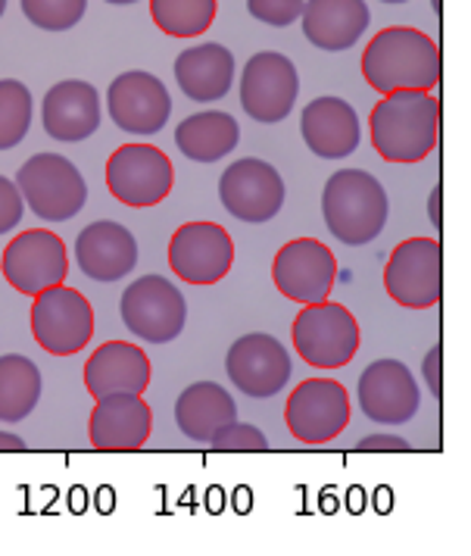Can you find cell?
<instances>
[{"label":"cell","instance_id":"cell-16","mask_svg":"<svg viewBox=\"0 0 471 556\" xmlns=\"http://www.w3.org/2000/svg\"><path fill=\"white\" fill-rule=\"evenodd\" d=\"M234 266V241L219 223H188L169 241V269L188 285H219Z\"/></svg>","mask_w":471,"mask_h":556},{"label":"cell","instance_id":"cell-6","mask_svg":"<svg viewBox=\"0 0 471 556\" xmlns=\"http://www.w3.org/2000/svg\"><path fill=\"white\" fill-rule=\"evenodd\" d=\"M31 338L50 356H75L94 338V309L91 301L63 285H53L31 298Z\"/></svg>","mask_w":471,"mask_h":556},{"label":"cell","instance_id":"cell-25","mask_svg":"<svg viewBox=\"0 0 471 556\" xmlns=\"http://www.w3.org/2000/svg\"><path fill=\"white\" fill-rule=\"evenodd\" d=\"M175 78H178V88L188 101H222L234 85V56L216 41L188 48L175 60Z\"/></svg>","mask_w":471,"mask_h":556},{"label":"cell","instance_id":"cell-5","mask_svg":"<svg viewBox=\"0 0 471 556\" xmlns=\"http://www.w3.org/2000/svg\"><path fill=\"white\" fill-rule=\"evenodd\" d=\"M359 323L344 304H306L294 319V351L313 369H344L359 354Z\"/></svg>","mask_w":471,"mask_h":556},{"label":"cell","instance_id":"cell-1","mask_svg":"<svg viewBox=\"0 0 471 556\" xmlns=\"http://www.w3.org/2000/svg\"><path fill=\"white\" fill-rule=\"evenodd\" d=\"M441 48L422 28H381L362 51V76L378 94L434 91L441 85Z\"/></svg>","mask_w":471,"mask_h":556},{"label":"cell","instance_id":"cell-14","mask_svg":"<svg viewBox=\"0 0 471 556\" xmlns=\"http://www.w3.org/2000/svg\"><path fill=\"white\" fill-rule=\"evenodd\" d=\"M272 281L278 294L294 304H322L338 281V260L322 241L294 238L275 253Z\"/></svg>","mask_w":471,"mask_h":556},{"label":"cell","instance_id":"cell-21","mask_svg":"<svg viewBox=\"0 0 471 556\" xmlns=\"http://www.w3.org/2000/svg\"><path fill=\"white\" fill-rule=\"evenodd\" d=\"M75 260L81 276L91 281H119L138 266V241L123 223L100 219L81 228L75 241Z\"/></svg>","mask_w":471,"mask_h":556},{"label":"cell","instance_id":"cell-12","mask_svg":"<svg viewBox=\"0 0 471 556\" xmlns=\"http://www.w3.org/2000/svg\"><path fill=\"white\" fill-rule=\"evenodd\" d=\"M300 94L297 66L275 51L253 53L241 73V106L253 123H284Z\"/></svg>","mask_w":471,"mask_h":556},{"label":"cell","instance_id":"cell-39","mask_svg":"<svg viewBox=\"0 0 471 556\" xmlns=\"http://www.w3.org/2000/svg\"><path fill=\"white\" fill-rule=\"evenodd\" d=\"M106 3H113V7H125V3H138V0H106Z\"/></svg>","mask_w":471,"mask_h":556},{"label":"cell","instance_id":"cell-10","mask_svg":"<svg viewBox=\"0 0 471 556\" xmlns=\"http://www.w3.org/2000/svg\"><path fill=\"white\" fill-rule=\"evenodd\" d=\"M384 291L406 309H431L444 294V248L434 238L397 244L384 266Z\"/></svg>","mask_w":471,"mask_h":556},{"label":"cell","instance_id":"cell-37","mask_svg":"<svg viewBox=\"0 0 471 556\" xmlns=\"http://www.w3.org/2000/svg\"><path fill=\"white\" fill-rule=\"evenodd\" d=\"M20 451H28L23 438H20V434H10V431L0 429V454H20Z\"/></svg>","mask_w":471,"mask_h":556},{"label":"cell","instance_id":"cell-8","mask_svg":"<svg viewBox=\"0 0 471 556\" xmlns=\"http://www.w3.org/2000/svg\"><path fill=\"white\" fill-rule=\"evenodd\" d=\"M349 394L338 379H306L291 391L284 426L300 444L322 447L341 438L349 426Z\"/></svg>","mask_w":471,"mask_h":556},{"label":"cell","instance_id":"cell-23","mask_svg":"<svg viewBox=\"0 0 471 556\" xmlns=\"http://www.w3.org/2000/svg\"><path fill=\"white\" fill-rule=\"evenodd\" d=\"M300 23L316 51L341 53L366 35L372 13L366 0H306Z\"/></svg>","mask_w":471,"mask_h":556},{"label":"cell","instance_id":"cell-13","mask_svg":"<svg viewBox=\"0 0 471 556\" xmlns=\"http://www.w3.org/2000/svg\"><path fill=\"white\" fill-rule=\"evenodd\" d=\"M225 369H228V379L234 381V388L253 401H269L275 394H281L294 376L288 348L263 331L238 338L225 356Z\"/></svg>","mask_w":471,"mask_h":556},{"label":"cell","instance_id":"cell-2","mask_svg":"<svg viewBox=\"0 0 471 556\" xmlns=\"http://www.w3.org/2000/svg\"><path fill=\"white\" fill-rule=\"evenodd\" d=\"M441 101L431 91H391L369 113V138L384 163H422L437 148Z\"/></svg>","mask_w":471,"mask_h":556},{"label":"cell","instance_id":"cell-3","mask_svg":"<svg viewBox=\"0 0 471 556\" xmlns=\"http://www.w3.org/2000/svg\"><path fill=\"white\" fill-rule=\"evenodd\" d=\"M391 201L384 185L366 169H341L324 181L322 216L328 231L347 244L362 248L387 226Z\"/></svg>","mask_w":471,"mask_h":556},{"label":"cell","instance_id":"cell-9","mask_svg":"<svg viewBox=\"0 0 471 556\" xmlns=\"http://www.w3.org/2000/svg\"><path fill=\"white\" fill-rule=\"evenodd\" d=\"M125 329L148 344H169L188 323L184 294L166 276H141L125 288L123 304Z\"/></svg>","mask_w":471,"mask_h":556},{"label":"cell","instance_id":"cell-34","mask_svg":"<svg viewBox=\"0 0 471 556\" xmlns=\"http://www.w3.org/2000/svg\"><path fill=\"white\" fill-rule=\"evenodd\" d=\"M25 201L16 188V181L7 176H0V235L13 231V228L23 223Z\"/></svg>","mask_w":471,"mask_h":556},{"label":"cell","instance_id":"cell-35","mask_svg":"<svg viewBox=\"0 0 471 556\" xmlns=\"http://www.w3.org/2000/svg\"><path fill=\"white\" fill-rule=\"evenodd\" d=\"M422 372L428 388H431V394H434V401H444V348L441 344H434L428 351L422 363Z\"/></svg>","mask_w":471,"mask_h":556},{"label":"cell","instance_id":"cell-11","mask_svg":"<svg viewBox=\"0 0 471 556\" xmlns=\"http://www.w3.org/2000/svg\"><path fill=\"white\" fill-rule=\"evenodd\" d=\"M173 160L153 144H123L106 160V188L125 206H156L173 194Z\"/></svg>","mask_w":471,"mask_h":556},{"label":"cell","instance_id":"cell-20","mask_svg":"<svg viewBox=\"0 0 471 556\" xmlns=\"http://www.w3.org/2000/svg\"><path fill=\"white\" fill-rule=\"evenodd\" d=\"M41 123L53 141L78 144L100 128V94L91 81H56L41 103Z\"/></svg>","mask_w":471,"mask_h":556},{"label":"cell","instance_id":"cell-17","mask_svg":"<svg viewBox=\"0 0 471 556\" xmlns=\"http://www.w3.org/2000/svg\"><path fill=\"white\" fill-rule=\"evenodd\" d=\"M359 406L374 426H406L422 406L419 381L399 359H374L359 376Z\"/></svg>","mask_w":471,"mask_h":556},{"label":"cell","instance_id":"cell-32","mask_svg":"<svg viewBox=\"0 0 471 556\" xmlns=\"http://www.w3.org/2000/svg\"><path fill=\"white\" fill-rule=\"evenodd\" d=\"M209 447L222 451V454H266L269 441H266L263 431L250 426V422H231L228 429H222L209 441Z\"/></svg>","mask_w":471,"mask_h":556},{"label":"cell","instance_id":"cell-36","mask_svg":"<svg viewBox=\"0 0 471 556\" xmlns=\"http://www.w3.org/2000/svg\"><path fill=\"white\" fill-rule=\"evenodd\" d=\"M356 451L359 454H384V451H391V454H409L412 447H409L406 438H397V434H369V438H362L356 444Z\"/></svg>","mask_w":471,"mask_h":556},{"label":"cell","instance_id":"cell-41","mask_svg":"<svg viewBox=\"0 0 471 556\" xmlns=\"http://www.w3.org/2000/svg\"><path fill=\"white\" fill-rule=\"evenodd\" d=\"M381 3H409V0H381Z\"/></svg>","mask_w":471,"mask_h":556},{"label":"cell","instance_id":"cell-26","mask_svg":"<svg viewBox=\"0 0 471 556\" xmlns=\"http://www.w3.org/2000/svg\"><path fill=\"white\" fill-rule=\"evenodd\" d=\"M231 422H238V404L216 381H198L175 401V426L198 444H209Z\"/></svg>","mask_w":471,"mask_h":556},{"label":"cell","instance_id":"cell-4","mask_svg":"<svg viewBox=\"0 0 471 556\" xmlns=\"http://www.w3.org/2000/svg\"><path fill=\"white\" fill-rule=\"evenodd\" d=\"M25 206L44 223H66L88 203V185L73 160L60 153H35L16 173Z\"/></svg>","mask_w":471,"mask_h":556},{"label":"cell","instance_id":"cell-28","mask_svg":"<svg viewBox=\"0 0 471 556\" xmlns=\"http://www.w3.org/2000/svg\"><path fill=\"white\" fill-rule=\"evenodd\" d=\"M44 381L41 369L23 354L0 356V422L16 426L35 413Z\"/></svg>","mask_w":471,"mask_h":556},{"label":"cell","instance_id":"cell-27","mask_svg":"<svg viewBox=\"0 0 471 556\" xmlns=\"http://www.w3.org/2000/svg\"><path fill=\"white\" fill-rule=\"evenodd\" d=\"M241 141V128L231 113L222 110H206L194 113L188 119H181V126L175 128V144L194 163H216L238 148Z\"/></svg>","mask_w":471,"mask_h":556},{"label":"cell","instance_id":"cell-7","mask_svg":"<svg viewBox=\"0 0 471 556\" xmlns=\"http://www.w3.org/2000/svg\"><path fill=\"white\" fill-rule=\"evenodd\" d=\"M0 273L13 291L25 298H38L53 285H63L69 276V253L66 241L50 228H28L20 231L0 260Z\"/></svg>","mask_w":471,"mask_h":556},{"label":"cell","instance_id":"cell-18","mask_svg":"<svg viewBox=\"0 0 471 556\" xmlns=\"http://www.w3.org/2000/svg\"><path fill=\"white\" fill-rule=\"evenodd\" d=\"M106 106L113 123L128 135H156L173 116V98L166 85L144 70H131L113 78L106 91Z\"/></svg>","mask_w":471,"mask_h":556},{"label":"cell","instance_id":"cell-29","mask_svg":"<svg viewBox=\"0 0 471 556\" xmlns=\"http://www.w3.org/2000/svg\"><path fill=\"white\" fill-rule=\"evenodd\" d=\"M219 0H150V20L169 38H198L216 23Z\"/></svg>","mask_w":471,"mask_h":556},{"label":"cell","instance_id":"cell-30","mask_svg":"<svg viewBox=\"0 0 471 556\" xmlns=\"http://www.w3.org/2000/svg\"><path fill=\"white\" fill-rule=\"evenodd\" d=\"M31 91L20 78H0V151H13L31 126Z\"/></svg>","mask_w":471,"mask_h":556},{"label":"cell","instance_id":"cell-24","mask_svg":"<svg viewBox=\"0 0 471 556\" xmlns=\"http://www.w3.org/2000/svg\"><path fill=\"white\" fill-rule=\"evenodd\" d=\"M300 131L306 148L322 160H344L359 148L362 126L344 98H316L303 106Z\"/></svg>","mask_w":471,"mask_h":556},{"label":"cell","instance_id":"cell-22","mask_svg":"<svg viewBox=\"0 0 471 556\" xmlns=\"http://www.w3.org/2000/svg\"><path fill=\"white\" fill-rule=\"evenodd\" d=\"M150 376L148 354L131 341H106L85 363V388L94 401L110 394H144Z\"/></svg>","mask_w":471,"mask_h":556},{"label":"cell","instance_id":"cell-15","mask_svg":"<svg viewBox=\"0 0 471 556\" xmlns=\"http://www.w3.org/2000/svg\"><path fill=\"white\" fill-rule=\"evenodd\" d=\"M219 201L234 219L263 226L284 206V178L278 176L272 163L244 156L231 163L219 178Z\"/></svg>","mask_w":471,"mask_h":556},{"label":"cell","instance_id":"cell-33","mask_svg":"<svg viewBox=\"0 0 471 556\" xmlns=\"http://www.w3.org/2000/svg\"><path fill=\"white\" fill-rule=\"evenodd\" d=\"M303 3L306 0H247V10L250 16L263 26L288 28L300 20Z\"/></svg>","mask_w":471,"mask_h":556},{"label":"cell","instance_id":"cell-19","mask_svg":"<svg viewBox=\"0 0 471 556\" xmlns=\"http://www.w3.org/2000/svg\"><path fill=\"white\" fill-rule=\"evenodd\" d=\"M153 431V409L144 394H110L100 397L91 419H88V438L94 451H141Z\"/></svg>","mask_w":471,"mask_h":556},{"label":"cell","instance_id":"cell-31","mask_svg":"<svg viewBox=\"0 0 471 556\" xmlns=\"http://www.w3.org/2000/svg\"><path fill=\"white\" fill-rule=\"evenodd\" d=\"M25 20L41 31H69L88 10V0H20Z\"/></svg>","mask_w":471,"mask_h":556},{"label":"cell","instance_id":"cell-38","mask_svg":"<svg viewBox=\"0 0 471 556\" xmlns=\"http://www.w3.org/2000/svg\"><path fill=\"white\" fill-rule=\"evenodd\" d=\"M441 201H444V191H441V185L431 191V198H428V213H431V226L441 228L444 226V219H441Z\"/></svg>","mask_w":471,"mask_h":556},{"label":"cell","instance_id":"cell-40","mask_svg":"<svg viewBox=\"0 0 471 556\" xmlns=\"http://www.w3.org/2000/svg\"><path fill=\"white\" fill-rule=\"evenodd\" d=\"M431 3H434V13L441 16V0H431Z\"/></svg>","mask_w":471,"mask_h":556},{"label":"cell","instance_id":"cell-42","mask_svg":"<svg viewBox=\"0 0 471 556\" xmlns=\"http://www.w3.org/2000/svg\"><path fill=\"white\" fill-rule=\"evenodd\" d=\"M3 10H7V0H0V16H3Z\"/></svg>","mask_w":471,"mask_h":556}]
</instances>
